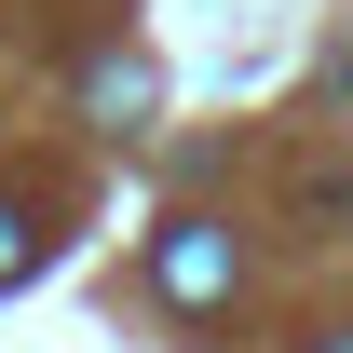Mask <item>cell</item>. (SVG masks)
Masks as SVG:
<instances>
[{
	"label": "cell",
	"mask_w": 353,
	"mask_h": 353,
	"mask_svg": "<svg viewBox=\"0 0 353 353\" xmlns=\"http://www.w3.org/2000/svg\"><path fill=\"white\" fill-rule=\"evenodd\" d=\"M231 285H245V245H231L218 218L150 231V299H163V312H231Z\"/></svg>",
	"instance_id": "6da1fadb"
},
{
	"label": "cell",
	"mask_w": 353,
	"mask_h": 353,
	"mask_svg": "<svg viewBox=\"0 0 353 353\" xmlns=\"http://www.w3.org/2000/svg\"><path fill=\"white\" fill-rule=\"evenodd\" d=\"M299 218H326V231L353 218V163H312V176H299Z\"/></svg>",
	"instance_id": "7a4b0ae2"
},
{
	"label": "cell",
	"mask_w": 353,
	"mask_h": 353,
	"mask_svg": "<svg viewBox=\"0 0 353 353\" xmlns=\"http://www.w3.org/2000/svg\"><path fill=\"white\" fill-rule=\"evenodd\" d=\"M28 259H41V231H28L14 204H0V285H28Z\"/></svg>",
	"instance_id": "3957f363"
},
{
	"label": "cell",
	"mask_w": 353,
	"mask_h": 353,
	"mask_svg": "<svg viewBox=\"0 0 353 353\" xmlns=\"http://www.w3.org/2000/svg\"><path fill=\"white\" fill-rule=\"evenodd\" d=\"M326 353H353V340H326Z\"/></svg>",
	"instance_id": "277c9868"
}]
</instances>
